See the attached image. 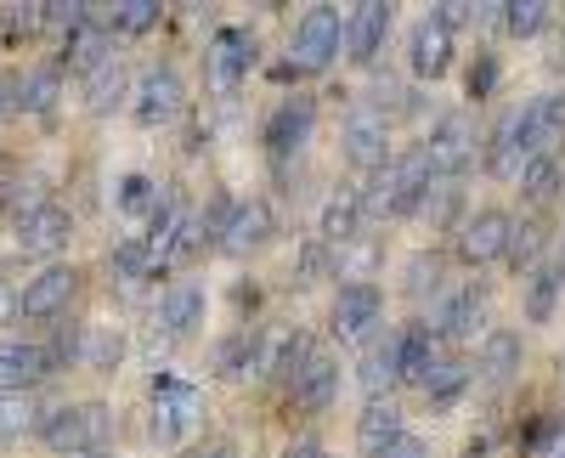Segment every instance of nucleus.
I'll use <instances>...</instances> for the list:
<instances>
[{
  "instance_id": "nucleus-1",
  "label": "nucleus",
  "mask_w": 565,
  "mask_h": 458,
  "mask_svg": "<svg viewBox=\"0 0 565 458\" xmlns=\"http://www.w3.org/2000/svg\"><path fill=\"white\" fill-rule=\"evenodd\" d=\"M148 396H153V407H148V441H153V447H175V441H186V436L199 430V419H204V391H199L193 380L153 374Z\"/></svg>"
},
{
  "instance_id": "nucleus-2",
  "label": "nucleus",
  "mask_w": 565,
  "mask_h": 458,
  "mask_svg": "<svg viewBox=\"0 0 565 458\" xmlns=\"http://www.w3.org/2000/svg\"><path fill=\"white\" fill-rule=\"evenodd\" d=\"M114 436V407L108 402H68L57 414L40 419V441L63 452V458H79V452H103Z\"/></svg>"
},
{
  "instance_id": "nucleus-3",
  "label": "nucleus",
  "mask_w": 565,
  "mask_h": 458,
  "mask_svg": "<svg viewBox=\"0 0 565 458\" xmlns=\"http://www.w3.org/2000/svg\"><path fill=\"white\" fill-rule=\"evenodd\" d=\"M181 108H186V85H181V74H175L170 63H148V68L136 74V85H130V119H136L141 130L175 125Z\"/></svg>"
},
{
  "instance_id": "nucleus-4",
  "label": "nucleus",
  "mask_w": 565,
  "mask_h": 458,
  "mask_svg": "<svg viewBox=\"0 0 565 458\" xmlns=\"http://www.w3.org/2000/svg\"><path fill=\"white\" fill-rule=\"evenodd\" d=\"M345 52V12L340 7H311L295 23V68H328Z\"/></svg>"
},
{
  "instance_id": "nucleus-5",
  "label": "nucleus",
  "mask_w": 565,
  "mask_h": 458,
  "mask_svg": "<svg viewBox=\"0 0 565 458\" xmlns=\"http://www.w3.org/2000/svg\"><path fill=\"white\" fill-rule=\"evenodd\" d=\"M249 68H255V34L249 29H215L210 34V45H204V79H210V90H238L244 79H249Z\"/></svg>"
},
{
  "instance_id": "nucleus-6",
  "label": "nucleus",
  "mask_w": 565,
  "mask_h": 458,
  "mask_svg": "<svg viewBox=\"0 0 565 458\" xmlns=\"http://www.w3.org/2000/svg\"><path fill=\"white\" fill-rule=\"evenodd\" d=\"M436 340L441 345H463L487 329V289L481 284H458V289H441L436 295Z\"/></svg>"
},
{
  "instance_id": "nucleus-7",
  "label": "nucleus",
  "mask_w": 565,
  "mask_h": 458,
  "mask_svg": "<svg viewBox=\"0 0 565 458\" xmlns=\"http://www.w3.org/2000/svg\"><path fill=\"white\" fill-rule=\"evenodd\" d=\"M79 295V271L74 266H40L34 278L18 289V317L23 323H52L68 311V300Z\"/></svg>"
},
{
  "instance_id": "nucleus-8",
  "label": "nucleus",
  "mask_w": 565,
  "mask_h": 458,
  "mask_svg": "<svg viewBox=\"0 0 565 458\" xmlns=\"http://www.w3.org/2000/svg\"><path fill=\"white\" fill-rule=\"evenodd\" d=\"M391 119L380 114V108H351L345 114V130H340V153L362 170V175H373V170H385L391 164Z\"/></svg>"
},
{
  "instance_id": "nucleus-9",
  "label": "nucleus",
  "mask_w": 565,
  "mask_h": 458,
  "mask_svg": "<svg viewBox=\"0 0 565 458\" xmlns=\"http://www.w3.org/2000/svg\"><path fill=\"white\" fill-rule=\"evenodd\" d=\"M380 317H385V289L367 278H351V284H340L334 306H328V329L340 340H362L367 329H380Z\"/></svg>"
},
{
  "instance_id": "nucleus-10",
  "label": "nucleus",
  "mask_w": 565,
  "mask_h": 458,
  "mask_svg": "<svg viewBox=\"0 0 565 458\" xmlns=\"http://www.w3.org/2000/svg\"><path fill=\"white\" fill-rule=\"evenodd\" d=\"M424 159H430L436 175L458 181L469 164H476V125H469L463 114H441L436 130H430V142H424Z\"/></svg>"
},
{
  "instance_id": "nucleus-11",
  "label": "nucleus",
  "mask_w": 565,
  "mask_h": 458,
  "mask_svg": "<svg viewBox=\"0 0 565 458\" xmlns=\"http://www.w3.org/2000/svg\"><path fill=\"white\" fill-rule=\"evenodd\" d=\"M509 233H514V221L503 210H476V215H463L458 221V260L469 266H492L509 255Z\"/></svg>"
},
{
  "instance_id": "nucleus-12",
  "label": "nucleus",
  "mask_w": 565,
  "mask_h": 458,
  "mask_svg": "<svg viewBox=\"0 0 565 458\" xmlns=\"http://www.w3.org/2000/svg\"><path fill=\"white\" fill-rule=\"evenodd\" d=\"M311 130H317V103L311 97L277 103V114L266 119V153H271V164H289L311 142Z\"/></svg>"
},
{
  "instance_id": "nucleus-13",
  "label": "nucleus",
  "mask_w": 565,
  "mask_h": 458,
  "mask_svg": "<svg viewBox=\"0 0 565 458\" xmlns=\"http://www.w3.org/2000/svg\"><path fill=\"white\" fill-rule=\"evenodd\" d=\"M108 57H114V29H108L103 7H90V12H85V23L63 34V63H68V74L90 79Z\"/></svg>"
},
{
  "instance_id": "nucleus-14",
  "label": "nucleus",
  "mask_w": 565,
  "mask_h": 458,
  "mask_svg": "<svg viewBox=\"0 0 565 458\" xmlns=\"http://www.w3.org/2000/svg\"><path fill=\"white\" fill-rule=\"evenodd\" d=\"M441 340H436V329L430 323H407V329H396V385H430V374L441 369Z\"/></svg>"
},
{
  "instance_id": "nucleus-15",
  "label": "nucleus",
  "mask_w": 565,
  "mask_h": 458,
  "mask_svg": "<svg viewBox=\"0 0 565 458\" xmlns=\"http://www.w3.org/2000/svg\"><path fill=\"white\" fill-rule=\"evenodd\" d=\"M266 356H271V345H266L260 329H232V334L215 345V374H221L226 385H244V380L266 374Z\"/></svg>"
},
{
  "instance_id": "nucleus-16",
  "label": "nucleus",
  "mask_w": 565,
  "mask_h": 458,
  "mask_svg": "<svg viewBox=\"0 0 565 458\" xmlns=\"http://www.w3.org/2000/svg\"><path fill=\"white\" fill-rule=\"evenodd\" d=\"M407 68H413V79H441L452 68V34L436 18H418L407 29Z\"/></svg>"
},
{
  "instance_id": "nucleus-17",
  "label": "nucleus",
  "mask_w": 565,
  "mask_h": 458,
  "mask_svg": "<svg viewBox=\"0 0 565 458\" xmlns=\"http://www.w3.org/2000/svg\"><path fill=\"white\" fill-rule=\"evenodd\" d=\"M271 233H277L271 204H266V199H238V204H232L226 233H221V249H226V255H249V249L271 244Z\"/></svg>"
},
{
  "instance_id": "nucleus-18",
  "label": "nucleus",
  "mask_w": 565,
  "mask_h": 458,
  "mask_svg": "<svg viewBox=\"0 0 565 458\" xmlns=\"http://www.w3.org/2000/svg\"><path fill=\"white\" fill-rule=\"evenodd\" d=\"M391 34V7L385 0H362V7L345 12V57L351 63H373L380 57V45Z\"/></svg>"
},
{
  "instance_id": "nucleus-19",
  "label": "nucleus",
  "mask_w": 565,
  "mask_h": 458,
  "mask_svg": "<svg viewBox=\"0 0 565 458\" xmlns=\"http://www.w3.org/2000/svg\"><path fill=\"white\" fill-rule=\"evenodd\" d=\"M12 233H18V249H23V255H57V249H68V238H74V215L52 199L45 210H34L29 221H18Z\"/></svg>"
},
{
  "instance_id": "nucleus-20",
  "label": "nucleus",
  "mask_w": 565,
  "mask_h": 458,
  "mask_svg": "<svg viewBox=\"0 0 565 458\" xmlns=\"http://www.w3.org/2000/svg\"><path fill=\"white\" fill-rule=\"evenodd\" d=\"M407 436V419H402V407L391 402V396H367V407H362V419H356V447L367 452V458H385L396 441Z\"/></svg>"
},
{
  "instance_id": "nucleus-21",
  "label": "nucleus",
  "mask_w": 565,
  "mask_h": 458,
  "mask_svg": "<svg viewBox=\"0 0 565 458\" xmlns=\"http://www.w3.org/2000/svg\"><path fill=\"white\" fill-rule=\"evenodd\" d=\"M52 380V356L40 340H0V391H34Z\"/></svg>"
},
{
  "instance_id": "nucleus-22",
  "label": "nucleus",
  "mask_w": 565,
  "mask_h": 458,
  "mask_svg": "<svg viewBox=\"0 0 565 458\" xmlns=\"http://www.w3.org/2000/svg\"><path fill=\"white\" fill-rule=\"evenodd\" d=\"M204 311H210L204 284H170V289L159 295V329H164L170 340H186L193 329H204Z\"/></svg>"
},
{
  "instance_id": "nucleus-23",
  "label": "nucleus",
  "mask_w": 565,
  "mask_h": 458,
  "mask_svg": "<svg viewBox=\"0 0 565 458\" xmlns=\"http://www.w3.org/2000/svg\"><path fill=\"white\" fill-rule=\"evenodd\" d=\"M317 334L311 329H289V334H282L277 345H271V356H266V374L282 385V391H295L300 385V374L311 369V362H317Z\"/></svg>"
},
{
  "instance_id": "nucleus-24",
  "label": "nucleus",
  "mask_w": 565,
  "mask_h": 458,
  "mask_svg": "<svg viewBox=\"0 0 565 458\" xmlns=\"http://www.w3.org/2000/svg\"><path fill=\"white\" fill-rule=\"evenodd\" d=\"M362 221H367V210H362V193L340 188L334 199L322 204V215H317V238H322V244H334V249H345V244L362 233Z\"/></svg>"
},
{
  "instance_id": "nucleus-25",
  "label": "nucleus",
  "mask_w": 565,
  "mask_h": 458,
  "mask_svg": "<svg viewBox=\"0 0 565 458\" xmlns=\"http://www.w3.org/2000/svg\"><path fill=\"white\" fill-rule=\"evenodd\" d=\"M63 103V68H23L12 85V114H52Z\"/></svg>"
},
{
  "instance_id": "nucleus-26",
  "label": "nucleus",
  "mask_w": 565,
  "mask_h": 458,
  "mask_svg": "<svg viewBox=\"0 0 565 458\" xmlns=\"http://www.w3.org/2000/svg\"><path fill=\"white\" fill-rule=\"evenodd\" d=\"M289 396H295V402L306 407V414H317V407H328V402L340 396V356L317 351V362H311V369L300 374V385H295Z\"/></svg>"
},
{
  "instance_id": "nucleus-27",
  "label": "nucleus",
  "mask_w": 565,
  "mask_h": 458,
  "mask_svg": "<svg viewBox=\"0 0 565 458\" xmlns=\"http://www.w3.org/2000/svg\"><path fill=\"white\" fill-rule=\"evenodd\" d=\"M130 85H136V79L125 74V63H119V57H108L97 74L85 79V108H90V114H108V108L130 103Z\"/></svg>"
},
{
  "instance_id": "nucleus-28",
  "label": "nucleus",
  "mask_w": 565,
  "mask_h": 458,
  "mask_svg": "<svg viewBox=\"0 0 565 458\" xmlns=\"http://www.w3.org/2000/svg\"><path fill=\"white\" fill-rule=\"evenodd\" d=\"M521 193L532 199V204H548V199H559L565 193V164H559V153H537V159H526L521 164Z\"/></svg>"
},
{
  "instance_id": "nucleus-29",
  "label": "nucleus",
  "mask_w": 565,
  "mask_h": 458,
  "mask_svg": "<svg viewBox=\"0 0 565 458\" xmlns=\"http://www.w3.org/2000/svg\"><path fill=\"white\" fill-rule=\"evenodd\" d=\"M476 385V369H469V362H458V356H447L441 369L430 374V385H424V402L436 407V414H447V407H458L463 402V391Z\"/></svg>"
},
{
  "instance_id": "nucleus-30",
  "label": "nucleus",
  "mask_w": 565,
  "mask_h": 458,
  "mask_svg": "<svg viewBox=\"0 0 565 458\" xmlns=\"http://www.w3.org/2000/svg\"><path fill=\"white\" fill-rule=\"evenodd\" d=\"M481 374L487 380L521 374V334H514V329H487L481 334Z\"/></svg>"
},
{
  "instance_id": "nucleus-31",
  "label": "nucleus",
  "mask_w": 565,
  "mask_h": 458,
  "mask_svg": "<svg viewBox=\"0 0 565 458\" xmlns=\"http://www.w3.org/2000/svg\"><path fill=\"white\" fill-rule=\"evenodd\" d=\"M356 380H362L373 396H380L385 385H396V334H385V340H367V345H362Z\"/></svg>"
},
{
  "instance_id": "nucleus-32",
  "label": "nucleus",
  "mask_w": 565,
  "mask_h": 458,
  "mask_svg": "<svg viewBox=\"0 0 565 458\" xmlns=\"http://www.w3.org/2000/svg\"><path fill=\"white\" fill-rule=\"evenodd\" d=\"M79 362H85V369H97V374H114L119 362H125V334L108 329V323H90L85 329V345H79Z\"/></svg>"
},
{
  "instance_id": "nucleus-33",
  "label": "nucleus",
  "mask_w": 565,
  "mask_h": 458,
  "mask_svg": "<svg viewBox=\"0 0 565 458\" xmlns=\"http://www.w3.org/2000/svg\"><path fill=\"white\" fill-rule=\"evenodd\" d=\"M559 289H565V278L554 266H537L532 278H526V323H548L554 317V306H559Z\"/></svg>"
},
{
  "instance_id": "nucleus-34",
  "label": "nucleus",
  "mask_w": 565,
  "mask_h": 458,
  "mask_svg": "<svg viewBox=\"0 0 565 458\" xmlns=\"http://www.w3.org/2000/svg\"><path fill=\"white\" fill-rule=\"evenodd\" d=\"M114 193H119V199H114V204H119V215H141V221H148L164 188H159L153 175H141V170H130V175H119V188H114Z\"/></svg>"
},
{
  "instance_id": "nucleus-35",
  "label": "nucleus",
  "mask_w": 565,
  "mask_h": 458,
  "mask_svg": "<svg viewBox=\"0 0 565 458\" xmlns=\"http://www.w3.org/2000/svg\"><path fill=\"white\" fill-rule=\"evenodd\" d=\"M548 12H554V7H543V0H509V7H498V23H503L514 40H532V34L548 29Z\"/></svg>"
},
{
  "instance_id": "nucleus-36",
  "label": "nucleus",
  "mask_w": 565,
  "mask_h": 458,
  "mask_svg": "<svg viewBox=\"0 0 565 458\" xmlns=\"http://www.w3.org/2000/svg\"><path fill=\"white\" fill-rule=\"evenodd\" d=\"M40 414H34V396L29 391H0V441H18L23 430H34Z\"/></svg>"
},
{
  "instance_id": "nucleus-37",
  "label": "nucleus",
  "mask_w": 565,
  "mask_h": 458,
  "mask_svg": "<svg viewBox=\"0 0 565 458\" xmlns=\"http://www.w3.org/2000/svg\"><path fill=\"white\" fill-rule=\"evenodd\" d=\"M45 204H52L45 181H40V175H18V181H12V193H7V204H0V215H7V221L18 226V221H29V215H34V210H45Z\"/></svg>"
},
{
  "instance_id": "nucleus-38",
  "label": "nucleus",
  "mask_w": 565,
  "mask_h": 458,
  "mask_svg": "<svg viewBox=\"0 0 565 458\" xmlns=\"http://www.w3.org/2000/svg\"><path fill=\"white\" fill-rule=\"evenodd\" d=\"M103 18L119 34H148L159 23V0H119V7H103Z\"/></svg>"
},
{
  "instance_id": "nucleus-39",
  "label": "nucleus",
  "mask_w": 565,
  "mask_h": 458,
  "mask_svg": "<svg viewBox=\"0 0 565 458\" xmlns=\"http://www.w3.org/2000/svg\"><path fill=\"white\" fill-rule=\"evenodd\" d=\"M334 271H340V249L322 244V238H311V244L300 249V260H295V284H322V278H334Z\"/></svg>"
},
{
  "instance_id": "nucleus-40",
  "label": "nucleus",
  "mask_w": 565,
  "mask_h": 458,
  "mask_svg": "<svg viewBox=\"0 0 565 458\" xmlns=\"http://www.w3.org/2000/svg\"><path fill=\"white\" fill-rule=\"evenodd\" d=\"M108 266L119 271L125 284H141V278H148V271H153V249H148V238H125V244H114Z\"/></svg>"
},
{
  "instance_id": "nucleus-41",
  "label": "nucleus",
  "mask_w": 565,
  "mask_h": 458,
  "mask_svg": "<svg viewBox=\"0 0 565 458\" xmlns=\"http://www.w3.org/2000/svg\"><path fill=\"white\" fill-rule=\"evenodd\" d=\"M537 255H543V226L537 221H521V226H514V233H509V266L514 271H537Z\"/></svg>"
},
{
  "instance_id": "nucleus-42",
  "label": "nucleus",
  "mask_w": 565,
  "mask_h": 458,
  "mask_svg": "<svg viewBox=\"0 0 565 458\" xmlns=\"http://www.w3.org/2000/svg\"><path fill=\"white\" fill-rule=\"evenodd\" d=\"M402 289H407L413 300L441 295V260H436V255H413V260L402 266Z\"/></svg>"
},
{
  "instance_id": "nucleus-43",
  "label": "nucleus",
  "mask_w": 565,
  "mask_h": 458,
  "mask_svg": "<svg viewBox=\"0 0 565 458\" xmlns=\"http://www.w3.org/2000/svg\"><path fill=\"white\" fill-rule=\"evenodd\" d=\"M424 215H430V226H452L463 215V188H458V181H452V188H436L430 204H424Z\"/></svg>"
},
{
  "instance_id": "nucleus-44",
  "label": "nucleus",
  "mask_w": 565,
  "mask_h": 458,
  "mask_svg": "<svg viewBox=\"0 0 565 458\" xmlns=\"http://www.w3.org/2000/svg\"><path fill=\"white\" fill-rule=\"evenodd\" d=\"M34 29H45V7H7V18H0L7 40H29Z\"/></svg>"
},
{
  "instance_id": "nucleus-45",
  "label": "nucleus",
  "mask_w": 565,
  "mask_h": 458,
  "mask_svg": "<svg viewBox=\"0 0 565 458\" xmlns=\"http://www.w3.org/2000/svg\"><path fill=\"white\" fill-rule=\"evenodd\" d=\"M463 85H469V103H481V97H492V85H498V57H492V52H481L476 63H469Z\"/></svg>"
},
{
  "instance_id": "nucleus-46",
  "label": "nucleus",
  "mask_w": 565,
  "mask_h": 458,
  "mask_svg": "<svg viewBox=\"0 0 565 458\" xmlns=\"http://www.w3.org/2000/svg\"><path fill=\"white\" fill-rule=\"evenodd\" d=\"M430 18H436V23L452 34V29H463V23H476V7H436Z\"/></svg>"
},
{
  "instance_id": "nucleus-47",
  "label": "nucleus",
  "mask_w": 565,
  "mask_h": 458,
  "mask_svg": "<svg viewBox=\"0 0 565 458\" xmlns=\"http://www.w3.org/2000/svg\"><path fill=\"white\" fill-rule=\"evenodd\" d=\"M385 458H430V441H424V436H413V430H407V436H402V441H396V447H391Z\"/></svg>"
},
{
  "instance_id": "nucleus-48",
  "label": "nucleus",
  "mask_w": 565,
  "mask_h": 458,
  "mask_svg": "<svg viewBox=\"0 0 565 458\" xmlns=\"http://www.w3.org/2000/svg\"><path fill=\"white\" fill-rule=\"evenodd\" d=\"M193 458H244V452H238V441H226V436H221V441H204Z\"/></svg>"
},
{
  "instance_id": "nucleus-49",
  "label": "nucleus",
  "mask_w": 565,
  "mask_h": 458,
  "mask_svg": "<svg viewBox=\"0 0 565 458\" xmlns=\"http://www.w3.org/2000/svg\"><path fill=\"white\" fill-rule=\"evenodd\" d=\"M23 170H18V159H7L0 153V204H7V193H12V181H18Z\"/></svg>"
},
{
  "instance_id": "nucleus-50",
  "label": "nucleus",
  "mask_w": 565,
  "mask_h": 458,
  "mask_svg": "<svg viewBox=\"0 0 565 458\" xmlns=\"http://www.w3.org/2000/svg\"><path fill=\"white\" fill-rule=\"evenodd\" d=\"M12 317H18V289L0 278V323H12Z\"/></svg>"
},
{
  "instance_id": "nucleus-51",
  "label": "nucleus",
  "mask_w": 565,
  "mask_h": 458,
  "mask_svg": "<svg viewBox=\"0 0 565 458\" xmlns=\"http://www.w3.org/2000/svg\"><path fill=\"white\" fill-rule=\"evenodd\" d=\"M12 114V103H7V85H0V119H7Z\"/></svg>"
},
{
  "instance_id": "nucleus-52",
  "label": "nucleus",
  "mask_w": 565,
  "mask_h": 458,
  "mask_svg": "<svg viewBox=\"0 0 565 458\" xmlns=\"http://www.w3.org/2000/svg\"><path fill=\"white\" fill-rule=\"evenodd\" d=\"M559 278H565V238H559Z\"/></svg>"
},
{
  "instance_id": "nucleus-53",
  "label": "nucleus",
  "mask_w": 565,
  "mask_h": 458,
  "mask_svg": "<svg viewBox=\"0 0 565 458\" xmlns=\"http://www.w3.org/2000/svg\"><path fill=\"white\" fill-rule=\"evenodd\" d=\"M79 458H114V452H108V447H103V452H79Z\"/></svg>"
},
{
  "instance_id": "nucleus-54",
  "label": "nucleus",
  "mask_w": 565,
  "mask_h": 458,
  "mask_svg": "<svg viewBox=\"0 0 565 458\" xmlns=\"http://www.w3.org/2000/svg\"><path fill=\"white\" fill-rule=\"evenodd\" d=\"M317 458H328V452H317Z\"/></svg>"
}]
</instances>
